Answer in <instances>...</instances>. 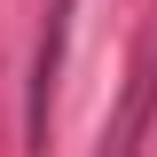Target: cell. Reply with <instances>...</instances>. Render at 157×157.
Listing matches in <instances>:
<instances>
[{
    "label": "cell",
    "instance_id": "6da1fadb",
    "mask_svg": "<svg viewBox=\"0 0 157 157\" xmlns=\"http://www.w3.org/2000/svg\"><path fill=\"white\" fill-rule=\"evenodd\" d=\"M63 32H71V0H55V8H47V39H39V63H32V110H24L32 149L47 141V102H55V71H63Z\"/></svg>",
    "mask_w": 157,
    "mask_h": 157
}]
</instances>
